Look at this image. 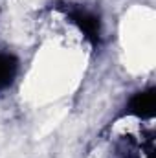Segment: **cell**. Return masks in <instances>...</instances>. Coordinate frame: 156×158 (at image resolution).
<instances>
[{
	"instance_id": "6da1fadb",
	"label": "cell",
	"mask_w": 156,
	"mask_h": 158,
	"mask_svg": "<svg viewBox=\"0 0 156 158\" xmlns=\"http://www.w3.org/2000/svg\"><path fill=\"white\" fill-rule=\"evenodd\" d=\"M68 15H70L72 22L86 35V39L90 40L92 44H97V42H99V35H101V22H99V17H96L92 11L81 9V7L70 9Z\"/></svg>"
},
{
	"instance_id": "7a4b0ae2",
	"label": "cell",
	"mask_w": 156,
	"mask_h": 158,
	"mask_svg": "<svg viewBox=\"0 0 156 158\" xmlns=\"http://www.w3.org/2000/svg\"><path fill=\"white\" fill-rule=\"evenodd\" d=\"M129 112L140 118H149L154 112V88H149L145 92H138L130 103H129Z\"/></svg>"
},
{
	"instance_id": "3957f363",
	"label": "cell",
	"mask_w": 156,
	"mask_h": 158,
	"mask_svg": "<svg viewBox=\"0 0 156 158\" xmlns=\"http://www.w3.org/2000/svg\"><path fill=\"white\" fill-rule=\"evenodd\" d=\"M18 70V61L9 53H0V90L7 88Z\"/></svg>"
}]
</instances>
